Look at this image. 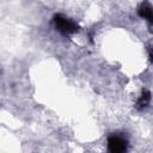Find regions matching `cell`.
<instances>
[{
  "instance_id": "6da1fadb",
  "label": "cell",
  "mask_w": 153,
  "mask_h": 153,
  "mask_svg": "<svg viewBox=\"0 0 153 153\" xmlns=\"http://www.w3.org/2000/svg\"><path fill=\"white\" fill-rule=\"evenodd\" d=\"M54 24H55L56 29H57L61 33H63V35L74 33V32H76L78 29H79L78 25H76L73 20H71V19H68V18L61 16V14H55V16H54Z\"/></svg>"
},
{
  "instance_id": "277c9868",
  "label": "cell",
  "mask_w": 153,
  "mask_h": 153,
  "mask_svg": "<svg viewBox=\"0 0 153 153\" xmlns=\"http://www.w3.org/2000/svg\"><path fill=\"white\" fill-rule=\"evenodd\" d=\"M149 100H151V92L148 90H143L137 99V103H136L137 109H143L145 106H147Z\"/></svg>"
},
{
  "instance_id": "7a4b0ae2",
  "label": "cell",
  "mask_w": 153,
  "mask_h": 153,
  "mask_svg": "<svg viewBox=\"0 0 153 153\" xmlns=\"http://www.w3.org/2000/svg\"><path fill=\"white\" fill-rule=\"evenodd\" d=\"M128 142L126 139L118 135H111L108 139V149L110 153H126Z\"/></svg>"
},
{
  "instance_id": "3957f363",
  "label": "cell",
  "mask_w": 153,
  "mask_h": 153,
  "mask_svg": "<svg viewBox=\"0 0 153 153\" xmlns=\"http://www.w3.org/2000/svg\"><path fill=\"white\" fill-rule=\"evenodd\" d=\"M139 16L143 19H146L151 25H153V7L148 2H143L140 5L139 10Z\"/></svg>"
},
{
  "instance_id": "5b68a950",
  "label": "cell",
  "mask_w": 153,
  "mask_h": 153,
  "mask_svg": "<svg viewBox=\"0 0 153 153\" xmlns=\"http://www.w3.org/2000/svg\"><path fill=\"white\" fill-rule=\"evenodd\" d=\"M148 55H149V60L153 62V48L152 47L148 49Z\"/></svg>"
}]
</instances>
